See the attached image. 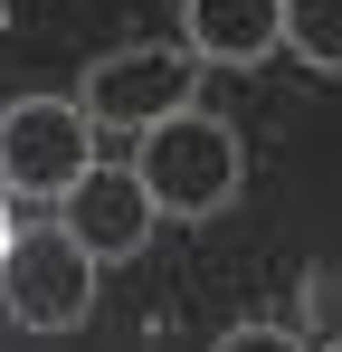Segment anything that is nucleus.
Listing matches in <instances>:
<instances>
[{
	"label": "nucleus",
	"mask_w": 342,
	"mask_h": 352,
	"mask_svg": "<svg viewBox=\"0 0 342 352\" xmlns=\"http://www.w3.org/2000/svg\"><path fill=\"white\" fill-rule=\"evenodd\" d=\"M133 181L152 190L162 219H209V210L238 200V181H247V143H238L228 115L181 105V115H162L152 133H133Z\"/></svg>",
	"instance_id": "nucleus-1"
},
{
	"label": "nucleus",
	"mask_w": 342,
	"mask_h": 352,
	"mask_svg": "<svg viewBox=\"0 0 342 352\" xmlns=\"http://www.w3.org/2000/svg\"><path fill=\"white\" fill-rule=\"evenodd\" d=\"M0 305H10V324H29V333H76V324L95 314V257L57 229V219L48 229H10L0 238Z\"/></svg>",
	"instance_id": "nucleus-2"
},
{
	"label": "nucleus",
	"mask_w": 342,
	"mask_h": 352,
	"mask_svg": "<svg viewBox=\"0 0 342 352\" xmlns=\"http://www.w3.org/2000/svg\"><path fill=\"white\" fill-rule=\"evenodd\" d=\"M86 162H95L86 105H67V96H19V105L0 115V181H10L19 200H67Z\"/></svg>",
	"instance_id": "nucleus-3"
},
{
	"label": "nucleus",
	"mask_w": 342,
	"mask_h": 352,
	"mask_svg": "<svg viewBox=\"0 0 342 352\" xmlns=\"http://www.w3.org/2000/svg\"><path fill=\"white\" fill-rule=\"evenodd\" d=\"M190 86H200V58L190 48H114V58L86 67V124H124V133H152L162 115L190 105Z\"/></svg>",
	"instance_id": "nucleus-4"
},
{
	"label": "nucleus",
	"mask_w": 342,
	"mask_h": 352,
	"mask_svg": "<svg viewBox=\"0 0 342 352\" xmlns=\"http://www.w3.org/2000/svg\"><path fill=\"white\" fill-rule=\"evenodd\" d=\"M152 219H162V210H152V190L133 181V162H124V172L86 162L76 190H67V219H57V229L76 238L86 257H133V248L152 238Z\"/></svg>",
	"instance_id": "nucleus-5"
},
{
	"label": "nucleus",
	"mask_w": 342,
	"mask_h": 352,
	"mask_svg": "<svg viewBox=\"0 0 342 352\" xmlns=\"http://www.w3.org/2000/svg\"><path fill=\"white\" fill-rule=\"evenodd\" d=\"M181 29L200 67H257L285 48V0H181Z\"/></svg>",
	"instance_id": "nucleus-6"
},
{
	"label": "nucleus",
	"mask_w": 342,
	"mask_h": 352,
	"mask_svg": "<svg viewBox=\"0 0 342 352\" xmlns=\"http://www.w3.org/2000/svg\"><path fill=\"white\" fill-rule=\"evenodd\" d=\"M285 48L323 76H342V0H285Z\"/></svg>",
	"instance_id": "nucleus-7"
},
{
	"label": "nucleus",
	"mask_w": 342,
	"mask_h": 352,
	"mask_svg": "<svg viewBox=\"0 0 342 352\" xmlns=\"http://www.w3.org/2000/svg\"><path fill=\"white\" fill-rule=\"evenodd\" d=\"M219 352H304V343L276 333V324H238V333H219Z\"/></svg>",
	"instance_id": "nucleus-8"
},
{
	"label": "nucleus",
	"mask_w": 342,
	"mask_h": 352,
	"mask_svg": "<svg viewBox=\"0 0 342 352\" xmlns=\"http://www.w3.org/2000/svg\"><path fill=\"white\" fill-rule=\"evenodd\" d=\"M323 352H342V343H323Z\"/></svg>",
	"instance_id": "nucleus-9"
},
{
	"label": "nucleus",
	"mask_w": 342,
	"mask_h": 352,
	"mask_svg": "<svg viewBox=\"0 0 342 352\" xmlns=\"http://www.w3.org/2000/svg\"><path fill=\"white\" fill-rule=\"evenodd\" d=\"M0 190H10V181H0Z\"/></svg>",
	"instance_id": "nucleus-10"
}]
</instances>
